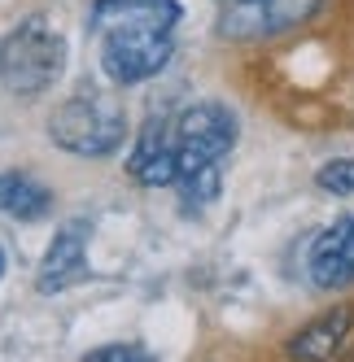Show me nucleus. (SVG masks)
<instances>
[{"instance_id": "9", "label": "nucleus", "mask_w": 354, "mask_h": 362, "mask_svg": "<svg viewBox=\"0 0 354 362\" xmlns=\"http://www.w3.org/2000/svg\"><path fill=\"white\" fill-rule=\"evenodd\" d=\"M132 175L140 179V184H149V188H166V184H175L180 179V153H175V132H166V127L154 118L140 132V140H136V153H132Z\"/></svg>"}, {"instance_id": "8", "label": "nucleus", "mask_w": 354, "mask_h": 362, "mask_svg": "<svg viewBox=\"0 0 354 362\" xmlns=\"http://www.w3.org/2000/svg\"><path fill=\"white\" fill-rule=\"evenodd\" d=\"M88 231L92 227L84 218H70L53 236V245H48L44 262H40V293H57L88 271Z\"/></svg>"}, {"instance_id": "1", "label": "nucleus", "mask_w": 354, "mask_h": 362, "mask_svg": "<svg viewBox=\"0 0 354 362\" xmlns=\"http://www.w3.org/2000/svg\"><path fill=\"white\" fill-rule=\"evenodd\" d=\"M66 40L40 18H27L0 40V83L18 96H35L62 74Z\"/></svg>"}, {"instance_id": "7", "label": "nucleus", "mask_w": 354, "mask_h": 362, "mask_svg": "<svg viewBox=\"0 0 354 362\" xmlns=\"http://www.w3.org/2000/svg\"><path fill=\"white\" fill-rule=\"evenodd\" d=\"M307 267H311L315 288H346V284H354V214L319 231Z\"/></svg>"}, {"instance_id": "2", "label": "nucleus", "mask_w": 354, "mask_h": 362, "mask_svg": "<svg viewBox=\"0 0 354 362\" xmlns=\"http://www.w3.org/2000/svg\"><path fill=\"white\" fill-rule=\"evenodd\" d=\"M48 136L74 158H105L127 136V118L110 96H70L66 105H57Z\"/></svg>"}, {"instance_id": "13", "label": "nucleus", "mask_w": 354, "mask_h": 362, "mask_svg": "<svg viewBox=\"0 0 354 362\" xmlns=\"http://www.w3.org/2000/svg\"><path fill=\"white\" fill-rule=\"evenodd\" d=\"M88 362H158V358L140 345H101L88 354Z\"/></svg>"}, {"instance_id": "11", "label": "nucleus", "mask_w": 354, "mask_h": 362, "mask_svg": "<svg viewBox=\"0 0 354 362\" xmlns=\"http://www.w3.org/2000/svg\"><path fill=\"white\" fill-rule=\"evenodd\" d=\"M346 327H350V305H341V310H333V315L315 319V323H311L307 332H302L289 349H293V358H307V362H328V358H333V349L341 345Z\"/></svg>"}, {"instance_id": "10", "label": "nucleus", "mask_w": 354, "mask_h": 362, "mask_svg": "<svg viewBox=\"0 0 354 362\" xmlns=\"http://www.w3.org/2000/svg\"><path fill=\"white\" fill-rule=\"evenodd\" d=\"M0 210L9 218H18V223H35V218H44L53 210V197H48V188L40 179L9 170V175H0Z\"/></svg>"}, {"instance_id": "5", "label": "nucleus", "mask_w": 354, "mask_h": 362, "mask_svg": "<svg viewBox=\"0 0 354 362\" xmlns=\"http://www.w3.org/2000/svg\"><path fill=\"white\" fill-rule=\"evenodd\" d=\"M319 0H219V31L227 40H267L297 27Z\"/></svg>"}, {"instance_id": "3", "label": "nucleus", "mask_w": 354, "mask_h": 362, "mask_svg": "<svg viewBox=\"0 0 354 362\" xmlns=\"http://www.w3.org/2000/svg\"><path fill=\"white\" fill-rule=\"evenodd\" d=\"M236 140V118L223 105L206 100V105H188L175 118V153H180V175L201 170V166H219L223 153ZM180 184V179H175Z\"/></svg>"}, {"instance_id": "6", "label": "nucleus", "mask_w": 354, "mask_h": 362, "mask_svg": "<svg viewBox=\"0 0 354 362\" xmlns=\"http://www.w3.org/2000/svg\"><path fill=\"white\" fill-rule=\"evenodd\" d=\"M175 53L171 35H140V40H110L101 44V70L114 83H140L149 74H158Z\"/></svg>"}, {"instance_id": "12", "label": "nucleus", "mask_w": 354, "mask_h": 362, "mask_svg": "<svg viewBox=\"0 0 354 362\" xmlns=\"http://www.w3.org/2000/svg\"><path fill=\"white\" fill-rule=\"evenodd\" d=\"M315 184L324 192H333V197H354V158H337V162L319 166Z\"/></svg>"}, {"instance_id": "14", "label": "nucleus", "mask_w": 354, "mask_h": 362, "mask_svg": "<svg viewBox=\"0 0 354 362\" xmlns=\"http://www.w3.org/2000/svg\"><path fill=\"white\" fill-rule=\"evenodd\" d=\"M0 271H5V253H0Z\"/></svg>"}, {"instance_id": "4", "label": "nucleus", "mask_w": 354, "mask_h": 362, "mask_svg": "<svg viewBox=\"0 0 354 362\" xmlns=\"http://www.w3.org/2000/svg\"><path fill=\"white\" fill-rule=\"evenodd\" d=\"M175 22H180V0H96L88 27L101 44H110V40L171 35Z\"/></svg>"}]
</instances>
